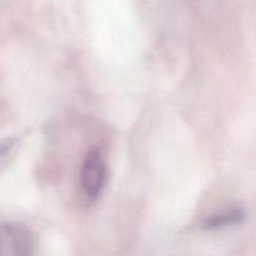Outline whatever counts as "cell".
<instances>
[{"label": "cell", "instance_id": "cell-1", "mask_svg": "<svg viewBox=\"0 0 256 256\" xmlns=\"http://www.w3.org/2000/svg\"><path fill=\"white\" fill-rule=\"evenodd\" d=\"M35 240L32 232L19 222L0 225V256H34Z\"/></svg>", "mask_w": 256, "mask_h": 256}, {"label": "cell", "instance_id": "cell-2", "mask_svg": "<svg viewBox=\"0 0 256 256\" xmlns=\"http://www.w3.org/2000/svg\"><path fill=\"white\" fill-rule=\"evenodd\" d=\"M106 182V165L98 150H90L82 162L80 184L85 198L95 202L102 195Z\"/></svg>", "mask_w": 256, "mask_h": 256}, {"label": "cell", "instance_id": "cell-3", "mask_svg": "<svg viewBox=\"0 0 256 256\" xmlns=\"http://www.w3.org/2000/svg\"><path fill=\"white\" fill-rule=\"evenodd\" d=\"M246 219V212L242 208H229L222 212H215L210 215L202 222V228L205 230H219L224 228L236 226Z\"/></svg>", "mask_w": 256, "mask_h": 256}, {"label": "cell", "instance_id": "cell-4", "mask_svg": "<svg viewBox=\"0 0 256 256\" xmlns=\"http://www.w3.org/2000/svg\"><path fill=\"white\" fill-rule=\"evenodd\" d=\"M15 144H16V142H15V139H12V138L0 140V159H4L5 156H8L9 152L14 149Z\"/></svg>", "mask_w": 256, "mask_h": 256}]
</instances>
